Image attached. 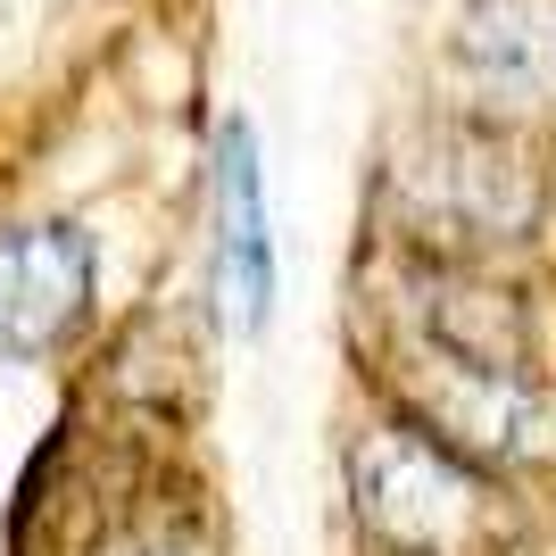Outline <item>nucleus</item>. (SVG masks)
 <instances>
[{
    "label": "nucleus",
    "instance_id": "2",
    "mask_svg": "<svg viewBox=\"0 0 556 556\" xmlns=\"http://www.w3.org/2000/svg\"><path fill=\"white\" fill-rule=\"evenodd\" d=\"M382 184H391V216L407 232V250L465 257V266L515 250L540 225V208H548V184H540L523 134L482 125L465 109L424 116L416 134L391 150Z\"/></svg>",
    "mask_w": 556,
    "mask_h": 556
},
{
    "label": "nucleus",
    "instance_id": "4",
    "mask_svg": "<svg viewBox=\"0 0 556 556\" xmlns=\"http://www.w3.org/2000/svg\"><path fill=\"white\" fill-rule=\"evenodd\" d=\"M457 109L482 125H548L556 116V0H465L448 25Z\"/></svg>",
    "mask_w": 556,
    "mask_h": 556
},
{
    "label": "nucleus",
    "instance_id": "3",
    "mask_svg": "<svg viewBox=\"0 0 556 556\" xmlns=\"http://www.w3.org/2000/svg\"><path fill=\"white\" fill-rule=\"evenodd\" d=\"M100 316V241L75 216L0 225V366H59Z\"/></svg>",
    "mask_w": 556,
    "mask_h": 556
},
{
    "label": "nucleus",
    "instance_id": "6",
    "mask_svg": "<svg viewBox=\"0 0 556 556\" xmlns=\"http://www.w3.org/2000/svg\"><path fill=\"white\" fill-rule=\"evenodd\" d=\"M84 556H225V540L191 498H141L116 523H100Z\"/></svg>",
    "mask_w": 556,
    "mask_h": 556
},
{
    "label": "nucleus",
    "instance_id": "1",
    "mask_svg": "<svg viewBox=\"0 0 556 556\" xmlns=\"http://www.w3.org/2000/svg\"><path fill=\"white\" fill-rule=\"evenodd\" d=\"M341 473H349V515H357L374 556H532L540 548V515L523 507V490L507 473L457 457L448 441H432L424 424L391 416V407L357 424Z\"/></svg>",
    "mask_w": 556,
    "mask_h": 556
},
{
    "label": "nucleus",
    "instance_id": "5",
    "mask_svg": "<svg viewBox=\"0 0 556 556\" xmlns=\"http://www.w3.org/2000/svg\"><path fill=\"white\" fill-rule=\"evenodd\" d=\"M208 291L241 341L275 325V208H266V159L257 125L225 116L208 159Z\"/></svg>",
    "mask_w": 556,
    "mask_h": 556
}]
</instances>
